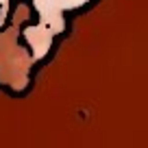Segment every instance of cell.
Masks as SVG:
<instances>
[{
  "instance_id": "1",
  "label": "cell",
  "mask_w": 148,
  "mask_h": 148,
  "mask_svg": "<svg viewBox=\"0 0 148 148\" xmlns=\"http://www.w3.org/2000/svg\"><path fill=\"white\" fill-rule=\"evenodd\" d=\"M92 0H31V9L37 13V22L24 31L31 55L35 61L44 59L50 50L52 42L65 28V15L68 11L81 9Z\"/></svg>"
},
{
  "instance_id": "2",
  "label": "cell",
  "mask_w": 148,
  "mask_h": 148,
  "mask_svg": "<svg viewBox=\"0 0 148 148\" xmlns=\"http://www.w3.org/2000/svg\"><path fill=\"white\" fill-rule=\"evenodd\" d=\"M11 2H15V0H0V15H2V18H7V15H9Z\"/></svg>"
},
{
  "instance_id": "3",
  "label": "cell",
  "mask_w": 148,
  "mask_h": 148,
  "mask_svg": "<svg viewBox=\"0 0 148 148\" xmlns=\"http://www.w3.org/2000/svg\"><path fill=\"white\" fill-rule=\"evenodd\" d=\"M5 20H7V18H2V15H0V26H2V24H5Z\"/></svg>"
}]
</instances>
